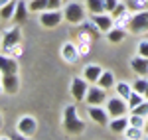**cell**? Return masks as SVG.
Instances as JSON below:
<instances>
[{"label":"cell","instance_id":"37","mask_svg":"<svg viewBox=\"0 0 148 140\" xmlns=\"http://www.w3.org/2000/svg\"><path fill=\"white\" fill-rule=\"evenodd\" d=\"M8 2H10V0H0V8H2L4 4H8Z\"/></svg>","mask_w":148,"mask_h":140},{"label":"cell","instance_id":"15","mask_svg":"<svg viewBox=\"0 0 148 140\" xmlns=\"http://www.w3.org/2000/svg\"><path fill=\"white\" fill-rule=\"evenodd\" d=\"M130 67L138 77H148V57H142V55L132 57L130 59Z\"/></svg>","mask_w":148,"mask_h":140},{"label":"cell","instance_id":"13","mask_svg":"<svg viewBox=\"0 0 148 140\" xmlns=\"http://www.w3.org/2000/svg\"><path fill=\"white\" fill-rule=\"evenodd\" d=\"M0 71H2V75L18 73V61L10 57L8 53H0Z\"/></svg>","mask_w":148,"mask_h":140},{"label":"cell","instance_id":"1","mask_svg":"<svg viewBox=\"0 0 148 140\" xmlns=\"http://www.w3.org/2000/svg\"><path fill=\"white\" fill-rule=\"evenodd\" d=\"M63 130L69 134H81L85 130V122L77 117L75 105H67L63 109Z\"/></svg>","mask_w":148,"mask_h":140},{"label":"cell","instance_id":"41","mask_svg":"<svg viewBox=\"0 0 148 140\" xmlns=\"http://www.w3.org/2000/svg\"><path fill=\"white\" fill-rule=\"evenodd\" d=\"M0 128H2V115H0Z\"/></svg>","mask_w":148,"mask_h":140},{"label":"cell","instance_id":"25","mask_svg":"<svg viewBox=\"0 0 148 140\" xmlns=\"http://www.w3.org/2000/svg\"><path fill=\"white\" fill-rule=\"evenodd\" d=\"M113 83H114V77H113V73H111V71H103L101 77L97 79V85L103 87V89H111V87H113Z\"/></svg>","mask_w":148,"mask_h":140},{"label":"cell","instance_id":"38","mask_svg":"<svg viewBox=\"0 0 148 140\" xmlns=\"http://www.w3.org/2000/svg\"><path fill=\"white\" fill-rule=\"evenodd\" d=\"M144 132L148 134V118H146V126H144Z\"/></svg>","mask_w":148,"mask_h":140},{"label":"cell","instance_id":"17","mask_svg":"<svg viewBox=\"0 0 148 140\" xmlns=\"http://www.w3.org/2000/svg\"><path fill=\"white\" fill-rule=\"evenodd\" d=\"M126 126H128V117H114L109 120V130H113V132H125Z\"/></svg>","mask_w":148,"mask_h":140},{"label":"cell","instance_id":"30","mask_svg":"<svg viewBox=\"0 0 148 140\" xmlns=\"http://www.w3.org/2000/svg\"><path fill=\"white\" fill-rule=\"evenodd\" d=\"M142 101H144V95H142V93H136V91H132V93H130V97H128V109L132 111V109H134V107H138Z\"/></svg>","mask_w":148,"mask_h":140},{"label":"cell","instance_id":"23","mask_svg":"<svg viewBox=\"0 0 148 140\" xmlns=\"http://www.w3.org/2000/svg\"><path fill=\"white\" fill-rule=\"evenodd\" d=\"M85 8L91 12V14H101L105 10V0H85Z\"/></svg>","mask_w":148,"mask_h":140},{"label":"cell","instance_id":"26","mask_svg":"<svg viewBox=\"0 0 148 140\" xmlns=\"http://www.w3.org/2000/svg\"><path fill=\"white\" fill-rule=\"evenodd\" d=\"M116 95H121L123 99H126L128 101V97H130V93H132V83H126V81H123V83H116Z\"/></svg>","mask_w":148,"mask_h":140},{"label":"cell","instance_id":"22","mask_svg":"<svg viewBox=\"0 0 148 140\" xmlns=\"http://www.w3.org/2000/svg\"><path fill=\"white\" fill-rule=\"evenodd\" d=\"M125 134V138H128V140H140V138H144V128H138V126H126V130L123 132Z\"/></svg>","mask_w":148,"mask_h":140},{"label":"cell","instance_id":"19","mask_svg":"<svg viewBox=\"0 0 148 140\" xmlns=\"http://www.w3.org/2000/svg\"><path fill=\"white\" fill-rule=\"evenodd\" d=\"M125 36H126L125 28H116V26H113V28L107 32V40H109L111 44H121V42L125 40Z\"/></svg>","mask_w":148,"mask_h":140},{"label":"cell","instance_id":"6","mask_svg":"<svg viewBox=\"0 0 148 140\" xmlns=\"http://www.w3.org/2000/svg\"><path fill=\"white\" fill-rule=\"evenodd\" d=\"M107 111H109L111 118L125 117L126 111H128V101L123 99L121 95H119V97H114V99H107Z\"/></svg>","mask_w":148,"mask_h":140},{"label":"cell","instance_id":"36","mask_svg":"<svg viewBox=\"0 0 148 140\" xmlns=\"http://www.w3.org/2000/svg\"><path fill=\"white\" fill-rule=\"evenodd\" d=\"M8 53H12V55H18V57H20V55H22V47H20V44H18V46H14L10 51H8Z\"/></svg>","mask_w":148,"mask_h":140},{"label":"cell","instance_id":"39","mask_svg":"<svg viewBox=\"0 0 148 140\" xmlns=\"http://www.w3.org/2000/svg\"><path fill=\"white\" fill-rule=\"evenodd\" d=\"M144 99H148V87H146V93H144Z\"/></svg>","mask_w":148,"mask_h":140},{"label":"cell","instance_id":"11","mask_svg":"<svg viewBox=\"0 0 148 140\" xmlns=\"http://www.w3.org/2000/svg\"><path fill=\"white\" fill-rule=\"evenodd\" d=\"M91 20L95 22V26L101 30V32H109L111 28L114 26V20H113V16L109 14V12H101V14H91Z\"/></svg>","mask_w":148,"mask_h":140},{"label":"cell","instance_id":"34","mask_svg":"<svg viewBox=\"0 0 148 140\" xmlns=\"http://www.w3.org/2000/svg\"><path fill=\"white\" fill-rule=\"evenodd\" d=\"M63 6V0H47V10H59Z\"/></svg>","mask_w":148,"mask_h":140},{"label":"cell","instance_id":"5","mask_svg":"<svg viewBox=\"0 0 148 140\" xmlns=\"http://www.w3.org/2000/svg\"><path fill=\"white\" fill-rule=\"evenodd\" d=\"M128 32H132V34H146L148 32V10L134 12V16L130 18V24H128Z\"/></svg>","mask_w":148,"mask_h":140},{"label":"cell","instance_id":"33","mask_svg":"<svg viewBox=\"0 0 148 140\" xmlns=\"http://www.w3.org/2000/svg\"><path fill=\"white\" fill-rule=\"evenodd\" d=\"M138 55H142V57H148V42H140L136 47Z\"/></svg>","mask_w":148,"mask_h":140},{"label":"cell","instance_id":"2","mask_svg":"<svg viewBox=\"0 0 148 140\" xmlns=\"http://www.w3.org/2000/svg\"><path fill=\"white\" fill-rule=\"evenodd\" d=\"M20 42H22V30H20V26H14L10 30H6L2 34V51L8 53L12 47L18 46Z\"/></svg>","mask_w":148,"mask_h":140},{"label":"cell","instance_id":"18","mask_svg":"<svg viewBox=\"0 0 148 140\" xmlns=\"http://www.w3.org/2000/svg\"><path fill=\"white\" fill-rule=\"evenodd\" d=\"M79 34H89L93 40H95V38L101 36V30L95 26L93 20H83V22H81V28H79Z\"/></svg>","mask_w":148,"mask_h":140},{"label":"cell","instance_id":"14","mask_svg":"<svg viewBox=\"0 0 148 140\" xmlns=\"http://www.w3.org/2000/svg\"><path fill=\"white\" fill-rule=\"evenodd\" d=\"M79 47L77 46H73V44H63L61 46V57H63V61L65 63H75L77 59H79Z\"/></svg>","mask_w":148,"mask_h":140},{"label":"cell","instance_id":"21","mask_svg":"<svg viewBox=\"0 0 148 140\" xmlns=\"http://www.w3.org/2000/svg\"><path fill=\"white\" fill-rule=\"evenodd\" d=\"M28 6H26V2L24 0H18V6H16V12H14V18L12 20H16L18 24H22L26 22V16H28Z\"/></svg>","mask_w":148,"mask_h":140},{"label":"cell","instance_id":"43","mask_svg":"<svg viewBox=\"0 0 148 140\" xmlns=\"http://www.w3.org/2000/svg\"><path fill=\"white\" fill-rule=\"evenodd\" d=\"M63 2H69V0H63Z\"/></svg>","mask_w":148,"mask_h":140},{"label":"cell","instance_id":"7","mask_svg":"<svg viewBox=\"0 0 148 140\" xmlns=\"http://www.w3.org/2000/svg\"><path fill=\"white\" fill-rule=\"evenodd\" d=\"M89 118H91L95 124L99 126H109V120H111V115L107 109H101V105H89Z\"/></svg>","mask_w":148,"mask_h":140},{"label":"cell","instance_id":"12","mask_svg":"<svg viewBox=\"0 0 148 140\" xmlns=\"http://www.w3.org/2000/svg\"><path fill=\"white\" fill-rule=\"evenodd\" d=\"M105 91H107V89H103V87H99V85L89 87L87 97H85L87 105H103V103L107 101V93H105Z\"/></svg>","mask_w":148,"mask_h":140},{"label":"cell","instance_id":"29","mask_svg":"<svg viewBox=\"0 0 148 140\" xmlns=\"http://www.w3.org/2000/svg\"><path fill=\"white\" fill-rule=\"evenodd\" d=\"M146 87H148V79L146 77H138L136 81H132V91H136V93H146Z\"/></svg>","mask_w":148,"mask_h":140},{"label":"cell","instance_id":"8","mask_svg":"<svg viewBox=\"0 0 148 140\" xmlns=\"http://www.w3.org/2000/svg\"><path fill=\"white\" fill-rule=\"evenodd\" d=\"M63 20V12L59 10H44L40 12V24L44 28H57Z\"/></svg>","mask_w":148,"mask_h":140},{"label":"cell","instance_id":"9","mask_svg":"<svg viewBox=\"0 0 148 140\" xmlns=\"http://www.w3.org/2000/svg\"><path fill=\"white\" fill-rule=\"evenodd\" d=\"M87 91H89V81L83 77H73V81H71V95H73V99L75 101H85V97H87Z\"/></svg>","mask_w":148,"mask_h":140},{"label":"cell","instance_id":"10","mask_svg":"<svg viewBox=\"0 0 148 140\" xmlns=\"http://www.w3.org/2000/svg\"><path fill=\"white\" fill-rule=\"evenodd\" d=\"M2 89L6 95H16L20 91V77L18 73H10V75H2Z\"/></svg>","mask_w":148,"mask_h":140},{"label":"cell","instance_id":"20","mask_svg":"<svg viewBox=\"0 0 148 140\" xmlns=\"http://www.w3.org/2000/svg\"><path fill=\"white\" fill-rule=\"evenodd\" d=\"M16 6H18V0H10L8 4H4L0 8V18L2 20H12L14 18V12H16Z\"/></svg>","mask_w":148,"mask_h":140},{"label":"cell","instance_id":"16","mask_svg":"<svg viewBox=\"0 0 148 140\" xmlns=\"http://www.w3.org/2000/svg\"><path fill=\"white\" fill-rule=\"evenodd\" d=\"M103 71H105V69H103L101 65H97V63H89V65L83 69V77H85L89 83H97V79L101 77Z\"/></svg>","mask_w":148,"mask_h":140},{"label":"cell","instance_id":"28","mask_svg":"<svg viewBox=\"0 0 148 140\" xmlns=\"http://www.w3.org/2000/svg\"><path fill=\"white\" fill-rule=\"evenodd\" d=\"M28 8H30V12H44L47 10V0H30Z\"/></svg>","mask_w":148,"mask_h":140},{"label":"cell","instance_id":"42","mask_svg":"<svg viewBox=\"0 0 148 140\" xmlns=\"http://www.w3.org/2000/svg\"><path fill=\"white\" fill-rule=\"evenodd\" d=\"M0 79H2V71H0Z\"/></svg>","mask_w":148,"mask_h":140},{"label":"cell","instance_id":"32","mask_svg":"<svg viewBox=\"0 0 148 140\" xmlns=\"http://www.w3.org/2000/svg\"><path fill=\"white\" fill-rule=\"evenodd\" d=\"M130 113H134V115H140V117L148 118V99H144V101H142L138 107H134Z\"/></svg>","mask_w":148,"mask_h":140},{"label":"cell","instance_id":"3","mask_svg":"<svg viewBox=\"0 0 148 140\" xmlns=\"http://www.w3.org/2000/svg\"><path fill=\"white\" fill-rule=\"evenodd\" d=\"M63 18L69 24H81L85 20V8H83V4H79V2H69L67 6H65V10H63Z\"/></svg>","mask_w":148,"mask_h":140},{"label":"cell","instance_id":"24","mask_svg":"<svg viewBox=\"0 0 148 140\" xmlns=\"http://www.w3.org/2000/svg\"><path fill=\"white\" fill-rule=\"evenodd\" d=\"M125 4H126V8H128L130 12L148 10V0H126Z\"/></svg>","mask_w":148,"mask_h":140},{"label":"cell","instance_id":"4","mask_svg":"<svg viewBox=\"0 0 148 140\" xmlns=\"http://www.w3.org/2000/svg\"><path fill=\"white\" fill-rule=\"evenodd\" d=\"M16 130H18V134L22 136V138H32L36 136V132H38V120L34 117H22L18 120V124H16Z\"/></svg>","mask_w":148,"mask_h":140},{"label":"cell","instance_id":"31","mask_svg":"<svg viewBox=\"0 0 148 140\" xmlns=\"http://www.w3.org/2000/svg\"><path fill=\"white\" fill-rule=\"evenodd\" d=\"M130 18H132V16H130V14H128V10L125 12V14H121V16H119V18H114V26H116V28H128V24H130Z\"/></svg>","mask_w":148,"mask_h":140},{"label":"cell","instance_id":"40","mask_svg":"<svg viewBox=\"0 0 148 140\" xmlns=\"http://www.w3.org/2000/svg\"><path fill=\"white\" fill-rule=\"evenodd\" d=\"M2 93H4V89H2V83H0V95H2Z\"/></svg>","mask_w":148,"mask_h":140},{"label":"cell","instance_id":"35","mask_svg":"<svg viewBox=\"0 0 148 140\" xmlns=\"http://www.w3.org/2000/svg\"><path fill=\"white\" fill-rule=\"evenodd\" d=\"M119 6V0H105V10L109 14H113V10Z\"/></svg>","mask_w":148,"mask_h":140},{"label":"cell","instance_id":"27","mask_svg":"<svg viewBox=\"0 0 148 140\" xmlns=\"http://www.w3.org/2000/svg\"><path fill=\"white\" fill-rule=\"evenodd\" d=\"M128 124H130V126H138V128H144V126H146V118L140 117V115L130 113V115H128Z\"/></svg>","mask_w":148,"mask_h":140}]
</instances>
